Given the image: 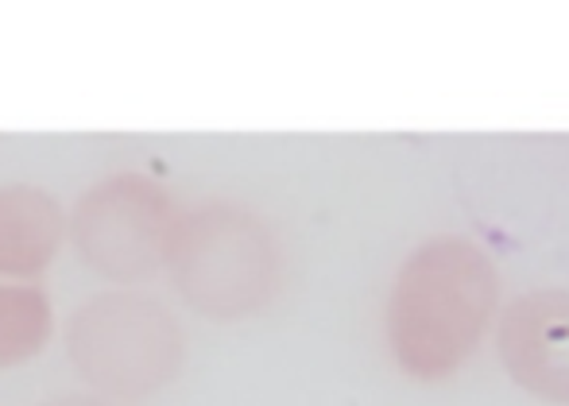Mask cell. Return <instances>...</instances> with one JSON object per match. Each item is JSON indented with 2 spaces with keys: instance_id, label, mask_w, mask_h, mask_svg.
<instances>
[{
  "instance_id": "obj_1",
  "label": "cell",
  "mask_w": 569,
  "mask_h": 406,
  "mask_svg": "<svg viewBox=\"0 0 569 406\" xmlns=\"http://www.w3.org/2000/svg\"><path fill=\"white\" fill-rule=\"evenodd\" d=\"M74 372L101 395L140 399L167 384L182 364V329L156 298L106 294L70 322Z\"/></svg>"
},
{
  "instance_id": "obj_2",
  "label": "cell",
  "mask_w": 569,
  "mask_h": 406,
  "mask_svg": "<svg viewBox=\"0 0 569 406\" xmlns=\"http://www.w3.org/2000/svg\"><path fill=\"white\" fill-rule=\"evenodd\" d=\"M167 202L143 179H109L78 202L74 244L78 256L109 278H140L171 248Z\"/></svg>"
},
{
  "instance_id": "obj_3",
  "label": "cell",
  "mask_w": 569,
  "mask_h": 406,
  "mask_svg": "<svg viewBox=\"0 0 569 406\" xmlns=\"http://www.w3.org/2000/svg\"><path fill=\"white\" fill-rule=\"evenodd\" d=\"M59 244L62 213L54 197L36 186H0V275H39Z\"/></svg>"
},
{
  "instance_id": "obj_4",
  "label": "cell",
  "mask_w": 569,
  "mask_h": 406,
  "mask_svg": "<svg viewBox=\"0 0 569 406\" xmlns=\"http://www.w3.org/2000/svg\"><path fill=\"white\" fill-rule=\"evenodd\" d=\"M51 337V306L36 286H0V368L28 364Z\"/></svg>"
},
{
  "instance_id": "obj_5",
  "label": "cell",
  "mask_w": 569,
  "mask_h": 406,
  "mask_svg": "<svg viewBox=\"0 0 569 406\" xmlns=\"http://www.w3.org/2000/svg\"><path fill=\"white\" fill-rule=\"evenodd\" d=\"M43 406H113L98 395H67V399H54V403H43Z\"/></svg>"
}]
</instances>
